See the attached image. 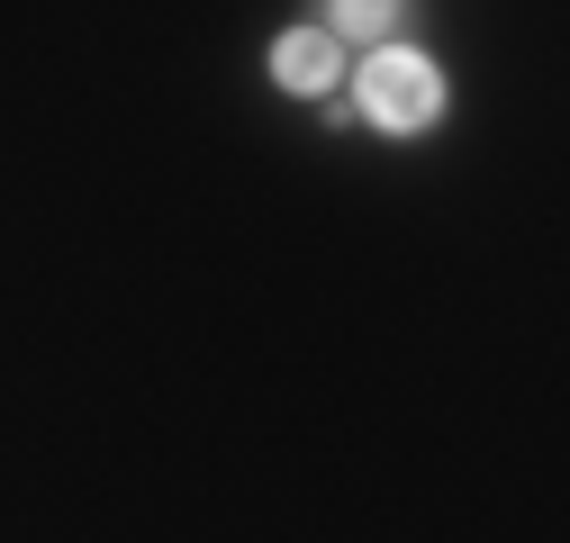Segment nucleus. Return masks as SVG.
Here are the masks:
<instances>
[{
    "label": "nucleus",
    "mask_w": 570,
    "mask_h": 543,
    "mask_svg": "<svg viewBox=\"0 0 570 543\" xmlns=\"http://www.w3.org/2000/svg\"><path fill=\"white\" fill-rule=\"evenodd\" d=\"M363 118L381 127V136H416V127H435L444 118V73L425 55H407V46H381L372 63H363Z\"/></svg>",
    "instance_id": "1"
},
{
    "label": "nucleus",
    "mask_w": 570,
    "mask_h": 543,
    "mask_svg": "<svg viewBox=\"0 0 570 543\" xmlns=\"http://www.w3.org/2000/svg\"><path fill=\"white\" fill-rule=\"evenodd\" d=\"M335 73H344V46L326 28H281L272 37V82L281 91H335Z\"/></svg>",
    "instance_id": "2"
},
{
    "label": "nucleus",
    "mask_w": 570,
    "mask_h": 543,
    "mask_svg": "<svg viewBox=\"0 0 570 543\" xmlns=\"http://www.w3.org/2000/svg\"><path fill=\"white\" fill-rule=\"evenodd\" d=\"M399 28V0H326V37L335 46H381Z\"/></svg>",
    "instance_id": "3"
}]
</instances>
